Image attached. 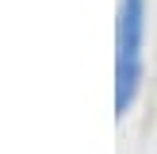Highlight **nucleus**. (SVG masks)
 Instances as JSON below:
<instances>
[{
	"mask_svg": "<svg viewBox=\"0 0 157 154\" xmlns=\"http://www.w3.org/2000/svg\"><path fill=\"white\" fill-rule=\"evenodd\" d=\"M119 54H115V108L127 112L142 81V38H146V0L119 4Z\"/></svg>",
	"mask_w": 157,
	"mask_h": 154,
	"instance_id": "obj_1",
	"label": "nucleus"
}]
</instances>
